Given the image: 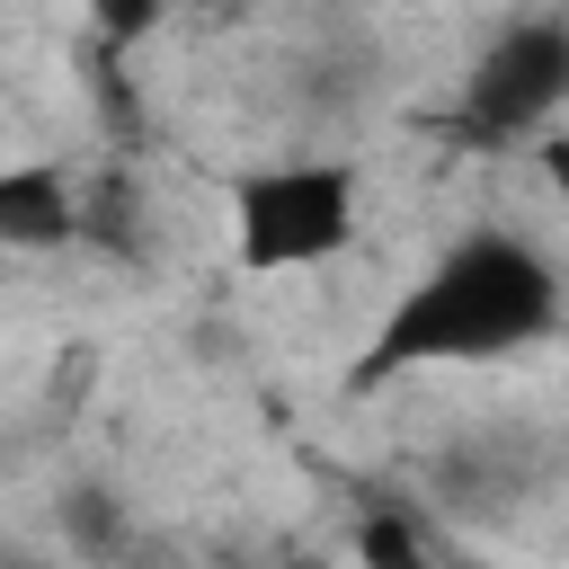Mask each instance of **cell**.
Segmentation results:
<instances>
[{"mask_svg":"<svg viewBox=\"0 0 569 569\" xmlns=\"http://www.w3.org/2000/svg\"><path fill=\"white\" fill-rule=\"evenodd\" d=\"M71 231H80V204H71V178L53 160L0 169V249L36 258V249H62Z\"/></svg>","mask_w":569,"mask_h":569,"instance_id":"4","label":"cell"},{"mask_svg":"<svg viewBox=\"0 0 569 569\" xmlns=\"http://www.w3.org/2000/svg\"><path fill=\"white\" fill-rule=\"evenodd\" d=\"M569 107V18H516L480 44L471 80H462V116L471 133L525 142L551 133V116Z\"/></svg>","mask_w":569,"mask_h":569,"instance_id":"3","label":"cell"},{"mask_svg":"<svg viewBox=\"0 0 569 569\" xmlns=\"http://www.w3.org/2000/svg\"><path fill=\"white\" fill-rule=\"evenodd\" d=\"M160 18H169V0H89V27H98L107 44H142Z\"/></svg>","mask_w":569,"mask_h":569,"instance_id":"5","label":"cell"},{"mask_svg":"<svg viewBox=\"0 0 569 569\" xmlns=\"http://www.w3.org/2000/svg\"><path fill=\"white\" fill-rule=\"evenodd\" d=\"M560 329V267L525 231H453L373 320L356 382H400L427 365H507Z\"/></svg>","mask_w":569,"mask_h":569,"instance_id":"1","label":"cell"},{"mask_svg":"<svg viewBox=\"0 0 569 569\" xmlns=\"http://www.w3.org/2000/svg\"><path fill=\"white\" fill-rule=\"evenodd\" d=\"M231 267L240 276H320L365 231V178L329 151L267 160L231 187Z\"/></svg>","mask_w":569,"mask_h":569,"instance_id":"2","label":"cell"}]
</instances>
